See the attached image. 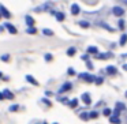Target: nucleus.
<instances>
[{
    "label": "nucleus",
    "instance_id": "nucleus-1",
    "mask_svg": "<svg viewBox=\"0 0 127 124\" xmlns=\"http://www.w3.org/2000/svg\"><path fill=\"white\" fill-rule=\"evenodd\" d=\"M78 76L81 78V79H83L85 82H88V83H93L94 80H96V76L94 75H90V74H88V72H81Z\"/></svg>",
    "mask_w": 127,
    "mask_h": 124
},
{
    "label": "nucleus",
    "instance_id": "nucleus-2",
    "mask_svg": "<svg viewBox=\"0 0 127 124\" xmlns=\"http://www.w3.org/2000/svg\"><path fill=\"white\" fill-rule=\"evenodd\" d=\"M0 14H1V17L6 18V19H10V18H11V12H10L3 4H0Z\"/></svg>",
    "mask_w": 127,
    "mask_h": 124
},
{
    "label": "nucleus",
    "instance_id": "nucleus-3",
    "mask_svg": "<svg viewBox=\"0 0 127 124\" xmlns=\"http://www.w3.org/2000/svg\"><path fill=\"white\" fill-rule=\"evenodd\" d=\"M71 87H72V83L71 82H66V83H63L62 85V87L59 89V93H66V91H68V90H71Z\"/></svg>",
    "mask_w": 127,
    "mask_h": 124
},
{
    "label": "nucleus",
    "instance_id": "nucleus-4",
    "mask_svg": "<svg viewBox=\"0 0 127 124\" xmlns=\"http://www.w3.org/2000/svg\"><path fill=\"white\" fill-rule=\"evenodd\" d=\"M4 27H6L7 30H8L10 33H11V34H17V33H18L17 27H15L14 25H11V23H10V22H6V23H4Z\"/></svg>",
    "mask_w": 127,
    "mask_h": 124
},
{
    "label": "nucleus",
    "instance_id": "nucleus-5",
    "mask_svg": "<svg viewBox=\"0 0 127 124\" xmlns=\"http://www.w3.org/2000/svg\"><path fill=\"white\" fill-rule=\"evenodd\" d=\"M112 57V53L108 52V53H98L96 55V59H100V60H107V59H111Z\"/></svg>",
    "mask_w": 127,
    "mask_h": 124
},
{
    "label": "nucleus",
    "instance_id": "nucleus-6",
    "mask_svg": "<svg viewBox=\"0 0 127 124\" xmlns=\"http://www.w3.org/2000/svg\"><path fill=\"white\" fill-rule=\"evenodd\" d=\"M81 98H82V101L85 102L86 105H90L92 104V98H90V94H89V93H83L82 96H81Z\"/></svg>",
    "mask_w": 127,
    "mask_h": 124
},
{
    "label": "nucleus",
    "instance_id": "nucleus-7",
    "mask_svg": "<svg viewBox=\"0 0 127 124\" xmlns=\"http://www.w3.org/2000/svg\"><path fill=\"white\" fill-rule=\"evenodd\" d=\"M49 8H51V3H45V4H42V6H40V7H37V8H34V11H36V12L47 11V10H49Z\"/></svg>",
    "mask_w": 127,
    "mask_h": 124
},
{
    "label": "nucleus",
    "instance_id": "nucleus-8",
    "mask_svg": "<svg viewBox=\"0 0 127 124\" xmlns=\"http://www.w3.org/2000/svg\"><path fill=\"white\" fill-rule=\"evenodd\" d=\"M25 21H26V25H28L29 27H34V23H36V22H34V19L30 17V15H26Z\"/></svg>",
    "mask_w": 127,
    "mask_h": 124
},
{
    "label": "nucleus",
    "instance_id": "nucleus-9",
    "mask_svg": "<svg viewBox=\"0 0 127 124\" xmlns=\"http://www.w3.org/2000/svg\"><path fill=\"white\" fill-rule=\"evenodd\" d=\"M112 11H113V14H115L116 17H122V15L124 14V10L122 8V7H113Z\"/></svg>",
    "mask_w": 127,
    "mask_h": 124
},
{
    "label": "nucleus",
    "instance_id": "nucleus-10",
    "mask_svg": "<svg viewBox=\"0 0 127 124\" xmlns=\"http://www.w3.org/2000/svg\"><path fill=\"white\" fill-rule=\"evenodd\" d=\"M3 96H4V98H7V99H14V93H11L8 89H6V90L3 91Z\"/></svg>",
    "mask_w": 127,
    "mask_h": 124
},
{
    "label": "nucleus",
    "instance_id": "nucleus-11",
    "mask_svg": "<svg viewBox=\"0 0 127 124\" xmlns=\"http://www.w3.org/2000/svg\"><path fill=\"white\" fill-rule=\"evenodd\" d=\"M25 78H26V80H28L29 83H32V85H34V86H38V82L34 79V76H32V75H26Z\"/></svg>",
    "mask_w": 127,
    "mask_h": 124
},
{
    "label": "nucleus",
    "instance_id": "nucleus-12",
    "mask_svg": "<svg viewBox=\"0 0 127 124\" xmlns=\"http://www.w3.org/2000/svg\"><path fill=\"white\" fill-rule=\"evenodd\" d=\"M79 11H81V8H79L78 4H72V6H71V14L72 15H78V14H79Z\"/></svg>",
    "mask_w": 127,
    "mask_h": 124
},
{
    "label": "nucleus",
    "instance_id": "nucleus-13",
    "mask_svg": "<svg viewBox=\"0 0 127 124\" xmlns=\"http://www.w3.org/2000/svg\"><path fill=\"white\" fill-rule=\"evenodd\" d=\"M55 17H56V19H58L59 22H62V21H64V18H66V15H64L63 12H59V11H55Z\"/></svg>",
    "mask_w": 127,
    "mask_h": 124
},
{
    "label": "nucleus",
    "instance_id": "nucleus-14",
    "mask_svg": "<svg viewBox=\"0 0 127 124\" xmlns=\"http://www.w3.org/2000/svg\"><path fill=\"white\" fill-rule=\"evenodd\" d=\"M88 53H92V55H98V49H97V47H89L88 48Z\"/></svg>",
    "mask_w": 127,
    "mask_h": 124
},
{
    "label": "nucleus",
    "instance_id": "nucleus-15",
    "mask_svg": "<svg viewBox=\"0 0 127 124\" xmlns=\"http://www.w3.org/2000/svg\"><path fill=\"white\" fill-rule=\"evenodd\" d=\"M126 109V106H124V104H122V102H118V104L115 105V110H118V112H122V110Z\"/></svg>",
    "mask_w": 127,
    "mask_h": 124
},
{
    "label": "nucleus",
    "instance_id": "nucleus-16",
    "mask_svg": "<svg viewBox=\"0 0 127 124\" xmlns=\"http://www.w3.org/2000/svg\"><path fill=\"white\" fill-rule=\"evenodd\" d=\"M109 121H111L112 124H120V123H122L120 119L116 117V116H111V117H109Z\"/></svg>",
    "mask_w": 127,
    "mask_h": 124
},
{
    "label": "nucleus",
    "instance_id": "nucleus-17",
    "mask_svg": "<svg viewBox=\"0 0 127 124\" xmlns=\"http://www.w3.org/2000/svg\"><path fill=\"white\" fill-rule=\"evenodd\" d=\"M107 72H108L109 75L116 74V67H113V66H108V67H107Z\"/></svg>",
    "mask_w": 127,
    "mask_h": 124
},
{
    "label": "nucleus",
    "instance_id": "nucleus-18",
    "mask_svg": "<svg viewBox=\"0 0 127 124\" xmlns=\"http://www.w3.org/2000/svg\"><path fill=\"white\" fill-rule=\"evenodd\" d=\"M42 34H44V36L51 37V36H53V31L51 30V29H42Z\"/></svg>",
    "mask_w": 127,
    "mask_h": 124
},
{
    "label": "nucleus",
    "instance_id": "nucleus-19",
    "mask_svg": "<svg viewBox=\"0 0 127 124\" xmlns=\"http://www.w3.org/2000/svg\"><path fill=\"white\" fill-rule=\"evenodd\" d=\"M78 25H79L81 27H85V29H88L89 26H90V25H89L88 21H79V22H78Z\"/></svg>",
    "mask_w": 127,
    "mask_h": 124
},
{
    "label": "nucleus",
    "instance_id": "nucleus-20",
    "mask_svg": "<svg viewBox=\"0 0 127 124\" xmlns=\"http://www.w3.org/2000/svg\"><path fill=\"white\" fill-rule=\"evenodd\" d=\"M75 52H77V49H75L74 47L68 48V49H67V56H74V55H75Z\"/></svg>",
    "mask_w": 127,
    "mask_h": 124
},
{
    "label": "nucleus",
    "instance_id": "nucleus-21",
    "mask_svg": "<svg viewBox=\"0 0 127 124\" xmlns=\"http://www.w3.org/2000/svg\"><path fill=\"white\" fill-rule=\"evenodd\" d=\"M127 42V34H123V36L120 37V47H124Z\"/></svg>",
    "mask_w": 127,
    "mask_h": 124
},
{
    "label": "nucleus",
    "instance_id": "nucleus-22",
    "mask_svg": "<svg viewBox=\"0 0 127 124\" xmlns=\"http://www.w3.org/2000/svg\"><path fill=\"white\" fill-rule=\"evenodd\" d=\"M19 105H17V104H14V105H11V106H10L8 108V110H10V112H17V110L18 109H19Z\"/></svg>",
    "mask_w": 127,
    "mask_h": 124
},
{
    "label": "nucleus",
    "instance_id": "nucleus-23",
    "mask_svg": "<svg viewBox=\"0 0 127 124\" xmlns=\"http://www.w3.org/2000/svg\"><path fill=\"white\" fill-rule=\"evenodd\" d=\"M68 105H70V106H71V108H75V106H77V105H78V99H77V98H72L71 101L68 102Z\"/></svg>",
    "mask_w": 127,
    "mask_h": 124
},
{
    "label": "nucleus",
    "instance_id": "nucleus-24",
    "mask_svg": "<svg viewBox=\"0 0 127 124\" xmlns=\"http://www.w3.org/2000/svg\"><path fill=\"white\" fill-rule=\"evenodd\" d=\"M26 33H28V34H36L37 33V29L36 27H28Z\"/></svg>",
    "mask_w": 127,
    "mask_h": 124
},
{
    "label": "nucleus",
    "instance_id": "nucleus-25",
    "mask_svg": "<svg viewBox=\"0 0 127 124\" xmlns=\"http://www.w3.org/2000/svg\"><path fill=\"white\" fill-rule=\"evenodd\" d=\"M102 82H104V78H101V76H97L96 80H94V83H96V85H101Z\"/></svg>",
    "mask_w": 127,
    "mask_h": 124
},
{
    "label": "nucleus",
    "instance_id": "nucleus-26",
    "mask_svg": "<svg viewBox=\"0 0 127 124\" xmlns=\"http://www.w3.org/2000/svg\"><path fill=\"white\" fill-rule=\"evenodd\" d=\"M98 25H100V26H101V27H105V29H107V30H109V31H112V27H109V26H108V25H107V23H104V22H100V23H98Z\"/></svg>",
    "mask_w": 127,
    "mask_h": 124
},
{
    "label": "nucleus",
    "instance_id": "nucleus-27",
    "mask_svg": "<svg viewBox=\"0 0 127 124\" xmlns=\"http://www.w3.org/2000/svg\"><path fill=\"white\" fill-rule=\"evenodd\" d=\"M102 115L104 116H111V109L109 108H105V109L102 110Z\"/></svg>",
    "mask_w": 127,
    "mask_h": 124
},
{
    "label": "nucleus",
    "instance_id": "nucleus-28",
    "mask_svg": "<svg viewBox=\"0 0 127 124\" xmlns=\"http://www.w3.org/2000/svg\"><path fill=\"white\" fill-rule=\"evenodd\" d=\"M118 23H119V29H120V30H123V29H124V23H126V22H124L123 19H120Z\"/></svg>",
    "mask_w": 127,
    "mask_h": 124
},
{
    "label": "nucleus",
    "instance_id": "nucleus-29",
    "mask_svg": "<svg viewBox=\"0 0 127 124\" xmlns=\"http://www.w3.org/2000/svg\"><path fill=\"white\" fill-rule=\"evenodd\" d=\"M97 116H98V113H97L96 110H94V112H90V113H89V117H92V119H96Z\"/></svg>",
    "mask_w": 127,
    "mask_h": 124
},
{
    "label": "nucleus",
    "instance_id": "nucleus-30",
    "mask_svg": "<svg viewBox=\"0 0 127 124\" xmlns=\"http://www.w3.org/2000/svg\"><path fill=\"white\" fill-rule=\"evenodd\" d=\"M81 119H82V120H88V119H89V115H88L86 112L81 113Z\"/></svg>",
    "mask_w": 127,
    "mask_h": 124
},
{
    "label": "nucleus",
    "instance_id": "nucleus-31",
    "mask_svg": "<svg viewBox=\"0 0 127 124\" xmlns=\"http://www.w3.org/2000/svg\"><path fill=\"white\" fill-rule=\"evenodd\" d=\"M0 59H1L3 61H8V60H10V55H7V53H6V55H3Z\"/></svg>",
    "mask_w": 127,
    "mask_h": 124
},
{
    "label": "nucleus",
    "instance_id": "nucleus-32",
    "mask_svg": "<svg viewBox=\"0 0 127 124\" xmlns=\"http://www.w3.org/2000/svg\"><path fill=\"white\" fill-rule=\"evenodd\" d=\"M59 101L63 102V104H68V98H66V97H60V98H59Z\"/></svg>",
    "mask_w": 127,
    "mask_h": 124
},
{
    "label": "nucleus",
    "instance_id": "nucleus-33",
    "mask_svg": "<svg viewBox=\"0 0 127 124\" xmlns=\"http://www.w3.org/2000/svg\"><path fill=\"white\" fill-rule=\"evenodd\" d=\"M44 59L47 61H51V60H52V55H51V53H47V55L44 56Z\"/></svg>",
    "mask_w": 127,
    "mask_h": 124
},
{
    "label": "nucleus",
    "instance_id": "nucleus-34",
    "mask_svg": "<svg viewBox=\"0 0 127 124\" xmlns=\"http://www.w3.org/2000/svg\"><path fill=\"white\" fill-rule=\"evenodd\" d=\"M86 66H88V68H89V70H93V68H94L93 64H92L90 61H86Z\"/></svg>",
    "mask_w": 127,
    "mask_h": 124
},
{
    "label": "nucleus",
    "instance_id": "nucleus-35",
    "mask_svg": "<svg viewBox=\"0 0 127 124\" xmlns=\"http://www.w3.org/2000/svg\"><path fill=\"white\" fill-rule=\"evenodd\" d=\"M42 102H44V104H47L48 106H51V105H52V104H51L49 101H48V98H42Z\"/></svg>",
    "mask_w": 127,
    "mask_h": 124
},
{
    "label": "nucleus",
    "instance_id": "nucleus-36",
    "mask_svg": "<svg viewBox=\"0 0 127 124\" xmlns=\"http://www.w3.org/2000/svg\"><path fill=\"white\" fill-rule=\"evenodd\" d=\"M67 72H68V75H75V71L72 68H68V71H67Z\"/></svg>",
    "mask_w": 127,
    "mask_h": 124
},
{
    "label": "nucleus",
    "instance_id": "nucleus-37",
    "mask_svg": "<svg viewBox=\"0 0 127 124\" xmlns=\"http://www.w3.org/2000/svg\"><path fill=\"white\" fill-rule=\"evenodd\" d=\"M82 60H85V61H89V55H83V56H82Z\"/></svg>",
    "mask_w": 127,
    "mask_h": 124
},
{
    "label": "nucleus",
    "instance_id": "nucleus-38",
    "mask_svg": "<svg viewBox=\"0 0 127 124\" xmlns=\"http://www.w3.org/2000/svg\"><path fill=\"white\" fill-rule=\"evenodd\" d=\"M3 99H6V98H4L3 93H1V91H0V101H3Z\"/></svg>",
    "mask_w": 127,
    "mask_h": 124
},
{
    "label": "nucleus",
    "instance_id": "nucleus-39",
    "mask_svg": "<svg viewBox=\"0 0 127 124\" xmlns=\"http://www.w3.org/2000/svg\"><path fill=\"white\" fill-rule=\"evenodd\" d=\"M4 31V26H0V33H3Z\"/></svg>",
    "mask_w": 127,
    "mask_h": 124
},
{
    "label": "nucleus",
    "instance_id": "nucleus-40",
    "mask_svg": "<svg viewBox=\"0 0 127 124\" xmlns=\"http://www.w3.org/2000/svg\"><path fill=\"white\" fill-rule=\"evenodd\" d=\"M123 70H124V71H127V64H124V66H123Z\"/></svg>",
    "mask_w": 127,
    "mask_h": 124
},
{
    "label": "nucleus",
    "instance_id": "nucleus-41",
    "mask_svg": "<svg viewBox=\"0 0 127 124\" xmlns=\"http://www.w3.org/2000/svg\"><path fill=\"white\" fill-rule=\"evenodd\" d=\"M1 78H3V74H1V72H0V79H1Z\"/></svg>",
    "mask_w": 127,
    "mask_h": 124
},
{
    "label": "nucleus",
    "instance_id": "nucleus-42",
    "mask_svg": "<svg viewBox=\"0 0 127 124\" xmlns=\"http://www.w3.org/2000/svg\"><path fill=\"white\" fill-rule=\"evenodd\" d=\"M124 4H127V0H124Z\"/></svg>",
    "mask_w": 127,
    "mask_h": 124
},
{
    "label": "nucleus",
    "instance_id": "nucleus-43",
    "mask_svg": "<svg viewBox=\"0 0 127 124\" xmlns=\"http://www.w3.org/2000/svg\"><path fill=\"white\" fill-rule=\"evenodd\" d=\"M41 124H47V123H45V121H44V123H41Z\"/></svg>",
    "mask_w": 127,
    "mask_h": 124
},
{
    "label": "nucleus",
    "instance_id": "nucleus-44",
    "mask_svg": "<svg viewBox=\"0 0 127 124\" xmlns=\"http://www.w3.org/2000/svg\"><path fill=\"white\" fill-rule=\"evenodd\" d=\"M0 19H1V14H0Z\"/></svg>",
    "mask_w": 127,
    "mask_h": 124
},
{
    "label": "nucleus",
    "instance_id": "nucleus-45",
    "mask_svg": "<svg viewBox=\"0 0 127 124\" xmlns=\"http://www.w3.org/2000/svg\"><path fill=\"white\" fill-rule=\"evenodd\" d=\"M126 97H127V91H126Z\"/></svg>",
    "mask_w": 127,
    "mask_h": 124
},
{
    "label": "nucleus",
    "instance_id": "nucleus-46",
    "mask_svg": "<svg viewBox=\"0 0 127 124\" xmlns=\"http://www.w3.org/2000/svg\"><path fill=\"white\" fill-rule=\"evenodd\" d=\"M53 124H58V123H53Z\"/></svg>",
    "mask_w": 127,
    "mask_h": 124
}]
</instances>
